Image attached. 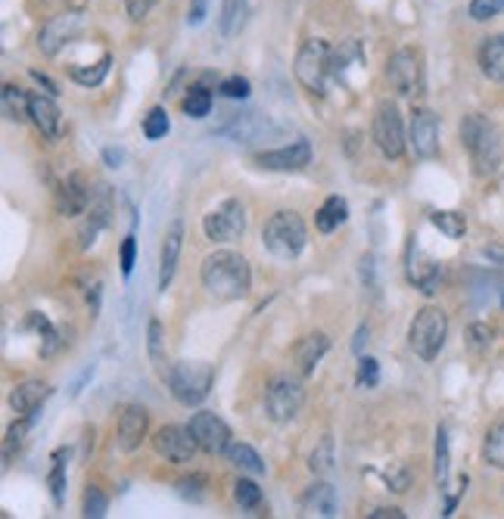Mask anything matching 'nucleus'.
Here are the masks:
<instances>
[{
    "label": "nucleus",
    "mask_w": 504,
    "mask_h": 519,
    "mask_svg": "<svg viewBox=\"0 0 504 519\" xmlns=\"http://www.w3.org/2000/svg\"><path fill=\"white\" fill-rule=\"evenodd\" d=\"M200 280L206 292L218 302H237V299L250 296L252 287V270L250 261L243 259L240 252H212L200 268Z\"/></svg>",
    "instance_id": "1"
},
{
    "label": "nucleus",
    "mask_w": 504,
    "mask_h": 519,
    "mask_svg": "<svg viewBox=\"0 0 504 519\" xmlns=\"http://www.w3.org/2000/svg\"><path fill=\"white\" fill-rule=\"evenodd\" d=\"M461 144L470 153L473 171H477L479 178L495 175V171H499V165H501V140H499V131H495V125L489 122L486 116H479V112H470V116H464V122H461Z\"/></svg>",
    "instance_id": "2"
},
{
    "label": "nucleus",
    "mask_w": 504,
    "mask_h": 519,
    "mask_svg": "<svg viewBox=\"0 0 504 519\" xmlns=\"http://www.w3.org/2000/svg\"><path fill=\"white\" fill-rule=\"evenodd\" d=\"M165 382H169L175 402L184 408H197L209 398V389L215 382V367L206 361H178L165 371Z\"/></svg>",
    "instance_id": "3"
},
{
    "label": "nucleus",
    "mask_w": 504,
    "mask_h": 519,
    "mask_svg": "<svg viewBox=\"0 0 504 519\" xmlns=\"http://www.w3.org/2000/svg\"><path fill=\"white\" fill-rule=\"evenodd\" d=\"M262 243H265V249L274 255V259H283V261L296 259L308 243L305 221L296 212H290V209H281V212L271 215L265 228H262Z\"/></svg>",
    "instance_id": "4"
},
{
    "label": "nucleus",
    "mask_w": 504,
    "mask_h": 519,
    "mask_svg": "<svg viewBox=\"0 0 504 519\" xmlns=\"http://www.w3.org/2000/svg\"><path fill=\"white\" fill-rule=\"evenodd\" d=\"M293 72H296V81L308 90V94L324 97L327 78L334 75V47H330L327 41H321V37L305 41L296 54V66H293Z\"/></svg>",
    "instance_id": "5"
},
{
    "label": "nucleus",
    "mask_w": 504,
    "mask_h": 519,
    "mask_svg": "<svg viewBox=\"0 0 504 519\" xmlns=\"http://www.w3.org/2000/svg\"><path fill=\"white\" fill-rule=\"evenodd\" d=\"M448 336V318L442 308L424 305L408 327V345L420 361H436Z\"/></svg>",
    "instance_id": "6"
},
{
    "label": "nucleus",
    "mask_w": 504,
    "mask_h": 519,
    "mask_svg": "<svg viewBox=\"0 0 504 519\" xmlns=\"http://www.w3.org/2000/svg\"><path fill=\"white\" fill-rule=\"evenodd\" d=\"M303 402H305V389L299 380L293 376H274L265 389V411L274 423H293L303 411Z\"/></svg>",
    "instance_id": "7"
},
{
    "label": "nucleus",
    "mask_w": 504,
    "mask_h": 519,
    "mask_svg": "<svg viewBox=\"0 0 504 519\" xmlns=\"http://www.w3.org/2000/svg\"><path fill=\"white\" fill-rule=\"evenodd\" d=\"M202 233L212 243H234L246 233V209L240 199H224L221 206L202 215Z\"/></svg>",
    "instance_id": "8"
},
{
    "label": "nucleus",
    "mask_w": 504,
    "mask_h": 519,
    "mask_svg": "<svg viewBox=\"0 0 504 519\" xmlns=\"http://www.w3.org/2000/svg\"><path fill=\"white\" fill-rule=\"evenodd\" d=\"M374 144L386 159H402L405 153V125H402V112L393 100H383L377 112H374Z\"/></svg>",
    "instance_id": "9"
},
{
    "label": "nucleus",
    "mask_w": 504,
    "mask_h": 519,
    "mask_svg": "<svg viewBox=\"0 0 504 519\" xmlns=\"http://www.w3.org/2000/svg\"><path fill=\"white\" fill-rule=\"evenodd\" d=\"M386 78L402 97H417L424 90V66H420L417 50L411 47L396 50L386 63Z\"/></svg>",
    "instance_id": "10"
},
{
    "label": "nucleus",
    "mask_w": 504,
    "mask_h": 519,
    "mask_svg": "<svg viewBox=\"0 0 504 519\" xmlns=\"http://www.w3.org/2000/svg\"><path fill=\"white\" fill-rule=\"evenodd\" d=\"M153 448L169 463H190L193 454L200 451L190 426H159L153 432Z\"/></svg>",
    "instance_id": "11"
},
{
    "label": "nucleus",
    "mask_w": 504,
    "mask_h": 519,
    "mask_svg": "<svg viewBox=\"0 0 504 519\" xmlns=\"http://www.w3.org/2000/svg\"><path fill=\"white\" fill-rule=\"evenodd\" d=\"M187 426H190V432H193V439H197L200 451H206V454H224L231 442H234V439H231V426L212 411H197Z\"/></svg>",
    "instance_id": "12"
},
{
    "label": "nucleus",
    "mask_w": 504,
    "mask_h": 519,
    "mask_svg": "<svg viewBox=\"0 0 504 519\" xmlns=\"http://www.w3.org/2000/svg\"><path fill=\"white\" fill-rule=\"evenodd\" d=\"M81 28H85V13H75V10L59 13V16H54L47 25L41 28V35H37V47H41L44 56H57L66 44L81 35Z\"/></svg>",
    "instance_id": "13"
},
{
    "label": "nucleus",
    "mask_w": 504,
    "mask_h": 519,
    "mask_svg": "<svg viewBox=\"0 0 504 519\" xmlns=\"http://www.w3.org/2000/svg\"><path fill=\"white\" fill-rule=\"evenodd\" d=\"M408 144L415 147L417 159H436L439 156V116L427 107H417L411 112V131Z\"/></svg>",
    "instance_id": "14"
},
{
    "label": "nucleus",
    "mask_w": 504,
    "mask_h": 519,
    "mask_svg": "<svg viewBox=\"0 0 504 519\" xmlns=\"http://www.w3.org/2000/svg\"><path fill=\"white\" fill-rule=\"evenodd\" d=\"M85 224H81V249H90L107 224L112 221V190L107 184H100L97 190H90V206L85 212Z\"/></svg>",
    "instance_id": "15"
},
{
    "label": "nucleus",
    "mask_w": 504,
    "mask_h": 519,
    "mask_svg": "<svg viewBox=\"0 0 504 519\" xmlns=\"http://www.w3.org/2000/svg\"><path fill=\"white\" fill-rule=\"evenodd\" d=\"M259 168L265 171H303L308 162H312V144L308 140H293V144L271 149V153H259L255 156Z\"/></svg>",
    "instance_id": "16"
},
{
    "label": "nucleus",
    "mask_w": 504,
    "mask_h": 519,
    "mask_svg": "<svg viewBox=\"0 0 504 519\" xmlns=\"http://www.w3.org/2000/svg\"><path fill=\"white\" fill-rule=\"evenodd\" d=\"M28 122L47 140H59V134H63V112L50 94H28Z\"/></svg>",
    "instance_id": "17"
},
{
    "label": "nucleus",
    "mask_w": 504,
    "mask_h": 519,
    "mask_svg": "<svg viewBox=\"0 0 504 519\" xmlns=\"http://www.w3.org/2000/svg\"><path fill=\"white\" fill-rule=\"evenodd\" d=\"M408 280L415 283L424 296L439 292V283H442V265H436L433 259H427V255L417 249L415 237H411L408 243Z\"/></svg>",
    "instance_id": "18"
},
{
    "label": "nucleus",
    "mask_w": 504,
    "mask_h": 519,
    "mask_svg": "<svg viewBox=\"0 0 504 519\" xmlns=\"http://www.w3.org/2000/svg\"><path fill=\"white\" fill-rule=\"evenodd\" d=\"M149 430V413L140 404H128L118 417V448L122 451H138L140 442L147 439Z\"/></svg>",
    "instance_id": "19"
},
{
    "label": "nucleus",
    "mask_w": 504,
    "mask_h": 519,
    "mask_svg": "<svg viewBox=\"0 0 504 519\" xmlns=\"http://www.w3.org/2000/svg\"><path fill=\"white\" fill-rule=\"evenodd\" d=\"M299 507H303L305 516H336V510H340V498H336V488L324 483V479H318V483H312L303 492V498H299Z\"/></svg>",
    "instance_id": "20"
},
{
    "label": "nucleus",
    "mask_w": 504,
    "mask_h": 519,
    "mask_svg": "<svg viewBox=\"0 0 504 519\" xmlns=\"http://www.w3.org/2000/svg\"><path fill=\"white\" fill-rule=\"evenodd\" d=\"M180 246H184V224L180 221H171L169 230L162 237V249H159V290L165 292L178 270V261H180Z\"/></svg>",
    "instance_id": "21"
},
{
    "label": "nucleus",
    "mask_w": 504,
    "mask_h": 519,
    "mask_svg": "<svg viewBox=\"0 0 504 519\" xmlns=\"http://www.w3.org/2000/svg\"><path fill=\"white\" fill-rule=\"evenodd\" d=\"M87 206H90V190L85 187L81 175H69L57 187V212L59 215L78 218L87 212Z\"/></svg>",
    "instance_id": "22"
},
{
    "label": "nucleus",
    "mask_w": 504,
    "mask_h": 519,
    "mask_svg": "<svg viewBox=\"0 0 504 519\" xmlns=\"http://www.w3.org/2000/svg\"><path fill=\"white\" fill-rule=\"evenodd\" d=\"M50 392H54V389H50L47 382L26 380L10 392V408L16 411L19 417H35L37 420V411H41V404L50 398Z\"/></svg>",
    "instance_id": "23"
},
{
    "label": "nucleus",
    "mask_w": 504,
    "mask_h": 519,
    "mask_svg": "<svg viewBox=\"0 0 504 519\" xmlns=\"http://www.w3.org/2000/svg\"><path fill=\"white\" fill-rule=\"evenodd\" d=\"M330 351V336L327 333H308L303 340L296 342V349H293V358H296V367L303 376H312L314 367L321 364V358H324Z\"/></svg>",
    "instance_id": "24"
},
{
    "label": "nucleus",
    "mask_w": 504,
    "mask_h": 519,
    "mask_svg": "<svg viewBox=\"0 0 504 519\" xmlns=\"http://www.w3.org/2000/svg\"><path fill=\"white\" fill-rule=\"evenodd\" d=\"M479 69L489 81H504V35H489L479 44Z\"/></svg>",
    "instance_id": "25"
},
{
    "label": "nucleus",
    "mask_w": 504,
    "mask_h": 519,
    "mask_svg": "<svg viewBox=\"0 0 504 519\" xmlns=\"http://www.w3.org/2000/svg\"><path fill=\"white\" fill-rule=\"evenodd\" d=\"M224 457H228V463L234 466V470L246 473V476H262V473H265V461H262L259 451L246 445V442H231Z\"/></svg>",
    "instance_id": "26"
},
{
    "label": "nucleus",
    "mask_w": 504,
    "mask_h": 519,
    "mask_svg": "<svg viewBox=\"0 0 504 519\" xmlns=\"http://www.w3.org/2000/svg\"><path fill=\"white\" fill-rule=\"evenodd\" d=\"M246 16H250L246 0H224L221 16H218V32H221V37H237L240 32H243Z\"/></svg>",
    "instance_id": "27"
},
{
    "label": "nucleus",
    "mask_w": 504,
    "mask_h": 519,
    "mask_svg": "<svg viewBox=\"0 0 504 519\" xmlns=\"http://www.w3.org/2000/svg\"><path fill=\"white\" fill-rule=\"evenodd\" d=\"M345 218H349V202L343 197H327L324 206H321L318 215H314V228L321 233H334L340 224H345Z\"/></svg>",
    "instance_id": "28"
},
{
    "label": "nucleus",
    "mask_w": 504,
    "mask_h": 519,
    "mask_svg": "<svg viewBox=\"0 0 504 519\" xmlns=\"http://www.w3.org/2000/svg\"><path fill=\"white\" fill-rule=\"evenodd\" d=\"M448 473H451V451H448V430L439 426L436 430V461H433V476H436V488L446 492L448 488Z\"/></svg>",
    "instance_id": "29"
},
{
    "label": "nucleus",
    "mask_w": 504,
    "mask_h": 519,
    "mask_svg": "<svg viewBox=\"0 0 504 519\" xmlns=\"http://www.w3.org/2000/svg\"><path fill=\"white\" fill-rule=\"evenodd\" d=\"M109 66H112V54H103L100 63H94V66H72L69 75H72L75 85L97 87V85H103V78L109 75Z\"/></svg>",
    "instance_id": "30"
},
{
    "label": "nucleus",
    "mask_w": 504,
    "mask_h": 519,
    "mask_svg": "<svg viewBox=\"0 0 504 519\" xmlns=\"http://www.w3.org/2000/svg\"><path fill=\"white\" fill-rule=\"evenodd\" d=\"M180 109L187 112V118H206L209 112H212V90L202 85L187 87L184 100H180Z\"/></svg>",
    "instance_id": "31"
},
{
    "label": "nucleus",
    "mask_w": 504,
    "mask_h": 519,
    "mask_svg": "<svg viewBox=\"0 0 504 519\" xmlns=\"http://www.w3.org/2000/svg\"><path fill=\"white\" fill-rule=\"evenodd\" d=\"M483 457L489 466H495V470H504V417L499 423L489 426L486 439H483Z\"/></svg>",
    "instance_id": "32"
},
{
    "label": "nucleus",
    "mask_w": 504,
    "mask_h": 519,
    "mask_svg": "<svg viewBox=\"0 0 504 519\" xmlns=\"http://www.w3.org/2000/svg\"><path fill=\"white\" fill-rule=\"evenodd\" d=\"M28 327H32L35 333L41 336V355H44V358L54 355V351L59 349V333L54 330V323L44 318L41 311H32V314H28Z\"/></svg>",
    "instance_id": "33"
},
{
    "label": "nucleus",
    "mask_w": 504,
    "mask_h": 519,
    "mask_svg": "<svg viewBox=\"0 0 504 519\" xmlns=\"http://www.w3.org/2000/svg\"><path fill=\"white\" fill-rule=\"evenodd\" d=\"M4 116L10 122H26L28 118V94L16 85H4Z\"/></svg>",
    "instance_id": "34"
},
{
    "label": "nucleus",
    "mask_w": 504,
    "mask_h": 519,
    "mask_svg": "<svg viewBox=\"0 0 504 519\" xmlns=\"http://www.w3.org/2000/svg\"><path fill=\"white\" fill-rule=\"evenodd\" d=\"M66 457H69V451H54V470H50L47 476V485H50V498H54L57 507H63L66 504Z\"/></svg>",
    "instance_id": "35"
},
{
    "label": "nucleus",
    "mask_w": 504,
    "mask_h": 519,
    "mask_svg": "<svg viewBox=\"0 0 504 519\" xmlns=\"http://www.w3.org/2000/svg\"><path fill=\"white\" fill-rule=\"evenodd\" d=\"M433 228L439 233H446L448 239H461L468 233V218L461 212H430Z\"/></svg>",
    "instance_id": "36"
},
{
    "label": "nucleus",
    "mask_w": 504,
    "mask_h": 519,
    "mask_svg": "<svg viewBox=\"0 0 504 519\" xmlns=\"http://www.w3.org/2000/svg\"><path fill=\"white\" fill-rule=\"evenodd\" d=\"M147 351H149V358H153V364L159 367L162 376H165V327L159 321H149V327H147Z\"/></svg>",
    "instance_id": "37"
},
{
    "label": "nucleus",
    "mask_w": 504,
    "mask_h": 519,
    "mask_svg": "<svg viewBox=\"0 0 504 519\" xmlns=\"http://www.w3.org/2000/svg\"><path fill=\"white\" fill-rule=\"evenodd\" d=\"M109 510V498L103 494L100 485H87L85 492V501H81V514H85L87 519H103Z\"/></svg>",
    "instance_id": "38"
},
{
    "label": "nucleus",
    "mask_w": 504,
    "mask_h": 519,
    "mask_svg": "<svg viewBox=\"0 0 504 519\" xmlns=\"http://www.w3.org/2000/svg\"><path fill=\"white\" fill-rule=\"evenodd\" d=\"M234 501L240 504L243 510H259L262 507V488L252 483V479L240 476L234 483Z\"/></svg>",
    "instance_id": "39"
},
{
    "label": "nucleus",
    "mask_w": 504,
    "mask_h": 519,
    "mask_svg": "<svg viewBox=\"0 0 504 519\" xmlns=\"http://www.w3.org/2000/svg\"><path fill=\"white\" fill-rule=\"evenodd\" d=\"M169 131H171L169 112H165L162 107H153L147 112V118H144V137L147 140H162Z\"/></svg>",
    "instance_id": "40"
},
{
    "label": "nucleus",
    "mask_w": 504,
    "mask_h": 519,
    "mask_svg": "<svg viewBox=\"0 0 504 519\" xmlns=\"http://www.w3.org/2000/svg\"><path fill=\"white\" fill-rule=\"evenodd\" d=\"M35 426V417H22L16 420V423L6 430V442H4V461H10L13 457V451H19L22 448V442H26V435L28 430Z\"/></svg>",
    "instance_id": "41"
},
{
    "label": "nucleus",
    "mask_w": 504,
    "mask_h": 519,
    "mask_svg": "<svg viewBox=\"0 0 504 519\" xmlns=\"http://www.w3.org/2000/svg\"><path fill=\"white\" fill-rule=\"evenodd\" d=\"M308 470H312L314 476H327V473L334 470V442L324 439L318 448L312 451V457H308Z\"/></svg>",
    "instance_id": "42"
},
{
    "label": "nucleus",
    "mask_w": 504,
    "mask_h": 519,
    "mask_svg": "<svg viewBox=\"0 0 504 519\" xmlns=\"http://www.w3.org/2000/svg\"><path fill=\"white\" fill-rule=\"evenodd\" d=\"M492 327H486V323H470L468 330H464V342H468L470 351H489V345H492Z\"/></svg>",
    "instance_id": "43"
},
{
    "label": "nucleus",
    "mask_w": 504,
    "mask_h": 519,
    "mask_svg": "<svg viewBox=\"0 0 504 519\" xmlns=\"http://www.w3.org/2000/svg\"><path fill=\"white\" fill-rule=\"evenodd\" d=\"M504 13V0H470V19L489 22Z\"/></svg>",
    "instance_id": "44"
},
{
    "label": "nucleus",
    "mask_w": 504,
    "mask_h": 519,
    "mask_svg": "<svg viewBox=\"0 0 504 519\" xmlns=\"http://www.w3.org/2000/svg\"><path fill=\"white\" fill-rule=\"evenodd\" d=\"M250 81L240 78V75H231V78H224L221 85H218V94L228 97V100H246L250 97Z\"/></svg>",
    "instance_id": "45"
},
{
    "label": "nucleus",
    "mask_w": 504,
    "mask_h": 519,
    "mask_svg": "<svg viewBox=\"0 0 504 519\" xmlns=\"http://www.w3.org/2000/svg\"><path fill=\"white\" fill-rule=\"evenodd\" d=\"M377 382H380V364H377V358L361 355V358H358V386L374 389Z\"/></svg>",
    "instance_id": "46"
},
{
    "label": "nucleus",
    "mask_w": 504,
    "mask_h": 519,
    "mask_svg": "<svg viewBox=\"0 0 504 519\" xmlns=\"http://www.w3.org/2000/svg\"><path fill=\"white\" fill-rule=\"evenodd\" d=\"M118 259H122V277H131L134 259H138V239H134V233H128V237L122 239V249H118Z\"/></svg>",
    "instance_id": "47"
},
{
    "label": "nucleus",
    "mask_w": 504,
    "mask_h": 519,
    "mask_svg": "<svg viewBox=\"0 0 504 519\" xmlns=\"http://www.w3.org/2000/svg\"><path fill=\"white\" fill-rule=\"evenodd\" d=\"M386 485L393 488V492H398V494L408 492V485H411L408 466H402V463H398V466H389V470H386Z\"/></svg>",
    "instance_id": "48"
},
{
    "label": "nucleus",
    "mask_w": 504,
    "mask_h": 519,
    "mask_svg": "<svg viewBox=\"0 0 504 519\" xmlns=\"http://www.w3.org/2000/svg\"><path fill=\"white\" fill-rule=\"evenodd\" d=\"M85 287V299H87V308H90V314H100V296H103V283H100V277H94V280H85L81 283Z\"/></svg>",
    "instance_id": "49"
},
{
    "label": "nucleus",
    "mask_w": 504,
    "mask_h": 519,
    "mask_svg": "<svg viewBox=\"0 0 504 519\" xmlns=\"http://www.w3.org/2000/svg\"><path fill=\"white\" fill-rule=\"evenodd\" d=\"M202 485H206V479H202V476H190V479H180L178 492H180V498L200 501L202 498Z\"/></svg>",
    "instance_id": "50"
},
{
    "label": "nucleus",
    "mask_w": 504,
    "mask_h": 519,
    "mask_svg": "<svg viewBox=\"0 0 504 519\" xmlns=\"http://www.w3.org/2000/svg\"><path fill=\"white\" fill-rule=\"evenodd\" d=\"M153 6H156V0H128V19L144 22Z\"/></svg>",
    "instance_id": "51"
},
{
    "label": "nucleus",
    "mask_w": 504,
    "mask_h": 519,
    "mask_svg": "<svg viewBox=\"0 0 504 519\" xmlns=\"http://www.w3.org/2000/svg\"><path fill=\"white\" fill-rule=\"evenodd\" d=\"M206 6H209V0H190V10H187V22H190V25H200V22L206 19Z\"/></svg>",
    "instance_id": "52"
},
{
    "label": "nucleus",
    "mask_w": 504,
    "mask_h": 519,
    "mask_svg": "<svg viewBox=\"0 0 504 519\" xmlns=\"http://www.w3.org/2000/svg\"><path fill=\"white\" fill-rule=\"evenodd\" d=\"M103 162H107L109 168H118V165L125 162V149H118V147H107V149H103Z\"/></svg>",
    "instance_id": "53"
},
{
    "label": "nucleus",
    "mask_w": 504,
    "mask_h": 519,
    "mask_svg": "<svg viewBox=\"0 0 504 519\" xmlns=\"http://www.w3.org/2000/svg\"><path fill=\"white\" fill-rule=\"evenodd\" d=\"M483 255L495 268H504V246H483Z\"/></svg>",
    "instance_id": "54"
},
{
    "label": "nucleus",
    "mask_w": 504,
    "mask_h": 519,
    "mask_svg": "<svg viewBox=\"0 0 504 519\" xmlns=\"http://www.w3.org/2000/svg\"><path fill=\"white\" fill-rule=\"evenodd\" d=\"M367 336H371V330H367V323H361L355 330V340H352V351H355V355H361V349L367 345Z\"/></svg>",
    "instance_id": "55"
},
{
    "label": "nucleus",
    "mask_w": 504,
    "mask_h": 519,
    "mask_svg": "<svg viewBox=\"0 0 504 519\" xmlns=\"http://www.w3.org/2000/svg\"><path fill=\"white\" fill-rule=\"evenodd\" d=\"M371 519H405V514L398 507H377L374 514H367Z\"/></svg>",
    "instance_id": "56"
},
{
    "label": "nucleus",
    "mask_w": 504,
    "mask_h": 519,
    "mask_svg": "<svg viewBox=\"0 0 504 519\" xmlns=\"http://www.w3.org/2000/svg\"><path fill=\"white\" fill-rule=\"evenodd\" d=\"M32 78H35V81H37V85H41L44 90H47V94H50V97H57V94H59V90H57V85H54V81H50V78H47V75H44V72H37V69H32Z\"/></svg>",
    "instance_id": "57"
},
{
    "label": "nucleus",
    "mask_w": 504,
    "mask_h": 519,
    "mask_svg": "<svg viewBox=\"0 0 504 519\" xmlns=\"http://www.w3.org/2000/svg\"><path fill=\"white\" fill-rule=\"evenodd\" d=\"M90 376H94V364H90V367H87V371H85V373H81V376H78V380H75V382H72V395H78V392H81V386H85V382L90 380Z\"/></svg>",
    "instance_id": "58"
},
{
    "label": "nucleus",
    "mask_w": 504,
    "mask_h": 519,
    "mask_svg": "<svg viewBox=\"0 0 504 519\" xmlns=\"http://www.w3.org/2000/svg\"><path fill=\"white\" fill-rule=\"evenodd\" d=\"M501 305H504V296H501Z\"/></svg>",
    "instance_id": "59"
}]
</instances>
